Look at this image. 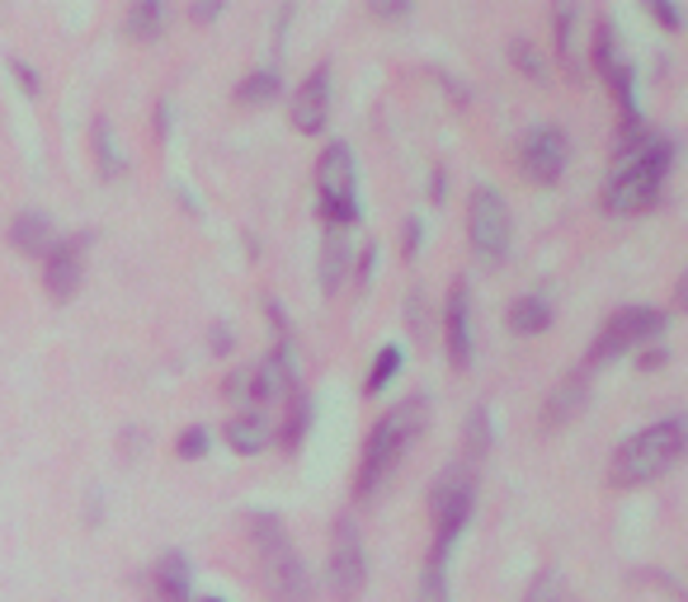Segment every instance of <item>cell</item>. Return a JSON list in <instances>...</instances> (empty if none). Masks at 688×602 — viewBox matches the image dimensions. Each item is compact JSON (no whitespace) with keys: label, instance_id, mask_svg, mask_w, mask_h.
Wrapping results in <instances>:
<instances>
[{"label":"cell","instance_id":"cell-23","mask_svg":"<svg viewBox=\"0 0 688 602\" xmlns=\"http://www.w3.org/2000/svg\"><path fill=\"white\" fill-rule=\"evenodd\" d=\"M595 62L599 71H618V29H614V19H599V29H595Z\"/></svg>","mask_w":688,"mask_h":602},{"label":"cell","instance_id":"cell-4","mask_svg":"<svg viewBox=\"0 0 688 602\" xmlns=\"http://www.w3.org/2000/svg\"><path fill=\"white\" fill-rule=\"evenodd\" d=\"M317 212L326 227H345L353 231L359 227V203H353V151L345 142H330L321 151V165H317Z\"/></svg>","mask_w":688,"mask_h":602},{"label":"cell","instance_id":"cell-33","mask_svg":"<svg viewBox=\"0 0 688 602\" xmlns=\"http://www.w3.org/2000/svg\"><path fill=\"white\" fill-rule=\"evenodd\" d=\"M14 71H19V80H24V90H38V76H33V67H24V62H14Z\"/></svg>","mask_w":688,"mask_h":602},{"label":"cell","instance_id":"cell-1","mask_svg":"<svg viewBox=\"0 0 688 602\" xmlns=\"http://www.w3.org/2000/svg\"><path fill=\"white\" fill-rule=\"evenodd\" d=\"M425 419H429V405L416 395V400H401L397 410H391L378 429L368 433V448H363V466H359V480H353V494L359 499H372L382 485H387V475L397 471V461L406 456V448L420 438L425 429Z\"/></svg>","mask_w":688,"mask_h":602},{"label":"cell","instance_id":"cell-6","mask_svg":"<svg viewBox=\"0 0 688 602\" xmlns=\"http://www.w3.org/2000/svg\"><path fill=\"white\" fill-rule=\"evenodd\" d=\"M471 250H477L481 264H500L509 254V208L500 189L490 184L471 193Z\"/></svg>","mask_w":688,"mask_h":602},{"label":"cell","instance_id":"cell-10","mask_svg":"<svg viewBox=\"0 0 688 602\" xmlns=\"http://www.w3.org/2000/svg\"><path fill=\"white\" fill-rule=\"evenodd\" d=\"M326 109H330V67H317L302 80V90L292 94V128L298 132H321Z\"/></svg>","mask_w":688,"mask_h":602},{"label":"cell","instance_id":"cell-32","mask_svg":"<svg viewBox=\"0 0 688 602\" xmlns=\"http://www.w3.org/2000/svg\"><path fill=\"white\" fill-rule=\"evenodd\" d=\"M651 14L660 19V24H665V29H675V24H679V14H675L670 6H651Z\"/></svg>","mask_w":688,"mask_h":602},{"label":"cell","instance_id":"cell-8","mask_svg":"<svg viewBox=\"0 0 688 602\" xmlns=\"http://www.w3.org/2000/svg\"><path fill=\"white\" fill-rule=\"evenodd\" d=\"M363 536L359 528L349 523V518H340L336 523V536H330V589H336L340 598H353L363 589Z\"/></svg>","mask_w":688,"mask_h":602},{"label":"cell","instance_id":"cell-29","mask_svg":"<svg viewBox=\"0 0 688 602\" xmlns=\"http://www.w3.org/2000/svg\"><path fill=\"white\" fill-rule=\"evenodd\" d=\"M515 62H519L528 76H534V80H542V57L528 48V38H515Z\"/></svg>","mask_w":688,"mask_h":602},{"label":"cell","instance_id":"cell-25","mask_svg":"<svg viewBox=\"0 0 688 602\" xmlns=\"http://www.w3.org/2000/svg\"><path fill=\"white\" fill-rule=\"evenodd\" d=\"M397 368H401V349L397 344H387L378 358H372V372H368V395H378L391 377H397Z\"/></svg>","mask_w":688,"mask_h":602},{"label":"cell","instance_id":"cell-22","mask_svg":"<svg viewBox=\"0 0 688 602\" xmlns=\"http://www.w3.org/2000/svg\"><path fill=\"white\" fill-rule=\"evenodd\" d=\"M227 400H231V405H241V410H265L260 381H255V368H241V372L227 377Z\"/></svg>","mask_w":688,"mask_h":602},{"label":"cell","instance_id":"cell-17","mask_svg":"<svg viewBox=\"0 0 688 602\" xmlns=\"http://www.w3.org/2000/svg\"><path fill=\"white\" fill-rule=\"evenodd\" d=\"M547 320H552V307H547V297H515V307H509V325H515L519 334L547 330Z\"/></svg>","mask_w":688,"mask_h":602},{"label":"cell","instance_id":"cell-13","mask_svg":"<svg viewBox=\"0 0 688 602\" xmlns=\"http://www.w3.org/2000/svg\"><path fill=\"white\" fill-rule=\"evenodd\" d=\"M227 443L236 452H265L273 443V419H269V410H236L227 419Z\"/></svg>","mask_w":688,"mask_h":602},{"label":"cell","instance_id":"cell-30","mask_svg":"<svg viewBox=\"0 0 688 602\" xmlns=\"http://www.w3.org/2000/svg\"><path fill=\"white\" fill-rule=\"evenodd\" d=\"M420 250V217H406V254Z\"/></svg>","mask_w":688,"mask_h":602},{"label":"cell","instance_id":"cell-24","mask_svg":"<svg viewBox=\"0 0 688 602\" xmlns=\"http://www.w3.org/2000/svg\"><path fill=\"white\" fill-rule=\"evenodd\" d=\"M557 48H561L566 71L576 76V10H571V6L557 10Z\"/></svg>","mask_w":688,"mask_h":602},{"label":"cell","instance_id":"cell-5","mask_svg":"<svg viewBox=\"0 0 688 602\" xmlns=\"http://www.w3.org/2000/svg\"><path fill=\"white\" fill-rule=\"evenodd\" d=\"M471 504H477V485H471V471L453 466L448 475H439L435 494H429V518H435V551H453L458 532L467 528Z\"/></svg>","mask_w":688,"mask_h":602},{"label":"cell","instance_id":"cell-18","mask_svg":"<svg viewBox=\"0 0 688 602\" xmlns=\"http://www.w3.org/2000/svg\"><path fill=\"white\" fill-rule=\"evenodd\" d=\"M123 29L132 38H156L166 29V6H161V0H137V6L123 14Z\"/></svg>","mask_w":688,"mask_h":602},{"label":"cell","instance_id":"cell-31","mask_svg":"<svg viewBox=\"0 0 688 602\" xmlns=\"http://www.w3.org/2000/svg\"><path fill=\"white\" fill-rule=\"evenodd\" d=\"M410 6H387V0H378V6H372V14H382V19H401Z\"/></svg>","mask_w":688,"mask_h":602},{"label":"cell","instance_id":"cell-7","mask_svg":"<svg viewBox=\"0 0 688 602\" xmlns=\"http://www.w3.org/2000/svg\"><path fill=\"white\" fill-rule=\"evenodd\" d=\"M665 330V311H651V307H622L608 315V325L599 330L595 349H589V358L595 363H608V358H618L622 349L632 344H646V339H656Z\"/></svg>","mask_w":688,"mask_h":602},{"label":"cell","instance_id":"cell-20","mask_svg":"<svg viewBox=\"0 0 688 602\" xmlns=\"http://www.w3.org/2000/svg\"><path fill=\"white\" fill-rule=\"evenodd\" d=\"M283 90V80H279V71H269V67H260V71H250L241 86H236V99L241 104H265V99H273Z\"/></svg>","mask_w":688,"mask_h":602},{"label":"cell","instance_id":"cell-36","mask_svg":"<svg viewBox=\"0 0 688 602\" xmlns=\"http://www.w3.org/2000/svg\"><path fill=\"white\" fill-rule=\"evenodd\" d=\"M203 602H222V598H203Z\"/></svg>","mask_w":688,"mask_h":602},{"label":"cell","instance_id":"cell-11","mask_svg":"<svg viewBox=\"0 0 688 602\" xmlns=\"http://www.w3.org/2000/svg\"><path fill=\"white\" fill-rule=\"evenodd\" d=\"M443 330H448V353H453V363L467 368V363H471V292H467L462 278H458L453 288H448Z\"/></svg>","mask_w":688,"mask_h":602},{"label":"cell","instance_id":"cell-34","mask_svg":"<svg viewBox=\"0 0 688 602\" xmlns=\"http://www.w3.org/2000/svg\"><path fill=\"white\" fill-rule=\"evenodd\" d=\"M189 14H193V19H218V6H193Z\"/></svg>","mask_w":688,"mask_h":602},{"label":"cell","instance_id":"cell-19","mask_svg":"<svg viewBox=\"0 0 688 602\" xmlns=\"http://www.w3.org/2000/svg\"><path fill=\"white\" fill-rule=\"evenodd\" d=\"M585 400V372H571L561 381V391L547 400V424H561V419H571V410Z\"/></svg>","mask_w":688,"mask_h":602},{"label":"cell","instance_id":"cell-14","mask_svg":"<svg viewBox=\"0 0 688 602\" xmlns=\"http://www.w3.org/2000/svg\"><path fill=\"white\" fill-rule=\"evenodd\" d=\"M10 240L24 254H33V259H48L52 254V245L62 235H57V227H52V217H43V212H19L14 222H10Z\"/></svg>","mask_w":688,"mask_h":602},{"label":"cell","instance_id":"cell-2","mask_svg":"<svg viewBox=\"0 0 688 602\" xmlns=\"http://www.w3.org/2000/svg\"><path fill=\"white\" fill-rule=\"evenodd\" d=\"M684 456V419L670 414L660 419V424L632 433L627 443L614 452V485H646V480H656L675 466Z\"/></svg>","mask_w":688,"mask_h":602},{"label":"cell","instance_id":"cell-15","mask_svg":"<svg viewBox=\"0 0 688 602\" xmlns=\"http://www.w3.org/2000/svg\"><path fill=\"white\" fill-rule=\"evenodd\" d=\"M349 264H353L349 231H345V227H326V245H321V288H326V292H340Z\"/></svg>","mask_w":688,"mask_h":602},{"label":"cell","instance_id":"cell-28","mask_svg":"<svg viewBox=\"0 0 688 602\" xmlns=\"http://www.w3.org/2000/svg\"><path fill=\"white\" fill-rule=\"evenodd\" d=\"M175 452H180L185 461H193V456H203V452H208V429H199V424H189V429L180 433V443H175Z\"/></svg>","mask_w":688,"mask_h":602},{"label":"cell","instance_id":"cell-12","mask_svg":"<svg viewBox=\"0 0 688 602\" xmlns=\"http://www.w3.org/2000/svg\"><path fill=\"white\" fill-rule=\"evenodd\" d=\"M43 283L57 301H67L76 288H81V235H71V240H57L52 254H48V264H43Z\"/></svg>","mask_w":688,"mask_h":602},{"label":"cell","instance_id":"cell-3","mask_svg":"<svg viewBox=\"0 0 688 602\" xmlns=\"http://www.w3.org/2000/svg\"><path fill=\"white\" fill-rule=\"evenodd\" d=\"M255 546H260V560H265V584L279 602H311V574L302 565V555L292 551V541L283 532L279 518L269 513H255Z\"/></svg>","mask_w":688,"mask_h":602},{"label":"cell","instance_id":"cell-27","mask_svg":"<svg viewBox=\"0 0 688 602\" xmlns=\"http://www.w3.org/2000/svg\"><path fill=\"white\" fill-rule=\"evenodd\" d=\"M94 151H100V170L118 174V151H113V137H109V118L94 123Z\"/></svg>","mask_w":688,"mask_h":602},{"label":"cell","instance_id":"cell-9","mask_svg":"<svg viewBox=\"0 0 688 602\" xmlns=\"http://www.w3.org/2000/svg\"><path fill=\"white\" fill-rule=\"evenodd\" d=\"M566 170V137L557 128H538L524 142V174L538 179V184H557Z\"/></svg>","mask_w":688,"mask_h":602},{"label":"cell","instance_id":"cell-26","mask_svg":"<svg viewBox=\"0 0 688 602\" xmlns=\"http://www.w3.org/2000/svg\"><path fill=\"white\" fill-rule=\"evenodd\" d=\"M486 448H490V433H486V410H471V419H467V456L477 461V456H486Z\"/></svg>","mask_w":688,"mask_h":602},{"label":"cell","instance_id":"cell-35","mask_svg":"<svg viewBox=\"0 0 688 602\" xmlns=\"http://www.w3.org/2000/svg\"><path fill=\"white\" fill-rule=\"evenodd\" d=\"M660 363H665V353H660V349H651V353L641 358V368H660Z\"/></svg>","mask_w":688,"mask_h":602},{"label":"cell","instance_id":"cell-16","mask_svg":"<svg viewBox=\"0 0 688 602\" xmlns=\"http://www.w3.org/2000/svg\"><path fill=\"white\" fill-rule=\"evenodd\" d=\"M156 593L161 602H189V560L180 551L156 560Z\"/></svg>","mask_w":688,"mask_h":602},{"label":"cell","instance_id":"cell-21","mask_svg":"<svg viewBox=\"0 0 688 602\" xmlns=\"http://www.w3.org/2000/svg\"><path fill=\"white\" fill-rule=\"evenodd\" d=\"M420 602H448V555L429 551V565L420 574Z\"/></svg>","mask_w":688,"mask_h":602}]
</instances>
